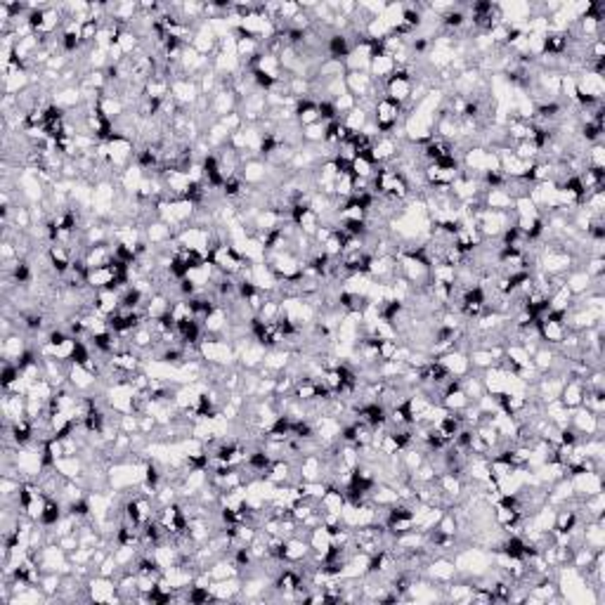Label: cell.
<instances>
[{"instance_id":"1","label":"cell","mask_w":605,"mask_h":605,"mask_svg":"<svg viewBox=\"0 0 605 605\" xmlns=\"http://www.w3.org/2000/svg\"><path fill=\"white\" fill-rule=\"evenodd\" d=\"M199 355L206 364H216V367H232L237 360V352L229 341H216V339H201L199 341Z\"/></svg>"},{"instance_id":"2","label":"cell","mask_w":605,"mask_h":605,"mask_svg":"<svg viewBox=\"0 0 605 605\" xmlns=\"http://www.w3.org/2000/svg\"><path fill=\"white\" fill-rule=\"evenodd\" d=\"M400 119H402V104H400L398 100L383 95V98L376 102V106H374V123H376L378 133H383V135L393 133Z\"/></svg>"},{"instance_id":"3","label":"cell","mask_w":605,"mask_h":605,"mask_svg":"<svg viewBox=\"0 0 605 605\" xmlns=\"http://www.w3.org/2000/svg\"><path fill=\"white\" fill-rule=\"evenodd\" d=\"M424 575L428 577L431 582H437V584H449V582L457 580L459 570H457V563L449 558H444V556H440V558H431L424 567Z\"/></svg>"},{"instance_id":"4","label":"cell","mask_w":605,"mask_h":605,"mask_svg":"<svg viewBox=\"0 0 605 605\" xmlns=\"http://www.w3.org/2000/svg\"><path fill=\"white\" fill-rule=\"evenodd\" d=\"M572 490H575L577 499H584V496L598 494L603 492V475L601 470H584V473L572 475Z\"/></svg>"},{"instance_id":"5","label":"cell","mask_w":605,"mask_h":605,"mask_svg":"<svg viewBox=\"0 0 605 605\" xmlns=\"http://www.w3.org/2000/svg\"><path fill=\"white\" fill-rule=\"evenodd\" d=\"M170 98L182 106H194L196 100L201 98L199 83L194 78H175L170 81Z\"/></svg>"},{"instance_id":"6","label":"cell","mask_w":605,"mask_h":605,"mask_svg":"<svg viewBox=\"0 0 605 605\" xmlns=\"http://www.w3.org/2000/svg\"><path fill=\"white\" fill-rule=\"evenodd\" d=\"M435 360L440 362L444 369H447L452 378H464V376H468V374H470L468 352H464V350H449V352H444V355L435 357Z\"/></svg>"},{"instance_id":"7","label":"cell","mask_w":605,"mask_h":605,"mask_svg":"<svg viewBox=\"0 0 605 605\" xmlns=\"http://www.w3.org/2000/svg\"><path fill=\"white\" fill-rule=\"evenodd\" d=\"M239 106V100L234 98V93L229 88H218L216 93H213L211 98V111L218 116V119H222V116L232 114V111H237Z\"/></svg>"},{"instance_id":"8","label":"cell","mask_w":605,"mask_h":605,"mask_svg":"<svg viewBox=\"0 0 605 605\" xmlns=\"http://www.w3.org/2000/svg\"><path fill=\"white\" fill-rule=\"evenodd\" d=\"M69 383H71V388L81 390V393H85V390L95 388V383L100 381L98 376H95L93 372H90L88 367H83V364H69V374H67Z\"/></svg>"},{"instance_id":"9","label":"cell","mask_w":605,"mask_h":605,"mask_svg":"<svg viewBox=\"0 0 605 605\" xmlns=\"http://www.w3.org/2000/svg\"><path fill=\"white\" fill-rule=\"evenodd\" d=\"M242 584L244 582H239V577H229V580H213L208 589L216 601H234L242 593Z\"/></svg>"},{"instance_id":"10","label":"cell","mask_w":605,"mask_h":605,"mask_svg":"<svg viewBox=\"0 0 605 605\" xmlns=\"http://www.w3.org/2000/svg\"><path fill=\"white\" fill-rule=\"evenodd\" d=\"M345 88H347V93L355 95L357 100L364 98V95H369V93H372V88H374L372 73H367V71H347L345 73Z\"/></svg>"},{"instance_id":"11","label":"cell","mask_w":605,"mask_h":605,"mask_svg":"<svg viewBox=\"0 0 605 605\" xmlns=\"http://www.w3.org/2000/svg\"><path fill=\"white\" fill-rule=\"evenodd\" d=\"M267 175H270V168L260 159H251V161L242 163V170H239V178L244 185H260L267 180Z\"/></svg>"},{"instance_id":"12","label":"cell","mask_w":605,"mask_h":605,"mask_svg":"<svg viewBox=\"0 0 605 605\" xmlns=\"http://www.w3.org/2000/svg\"><path fill=\"white\" fill-rule=\"evenodd\" d=\"M310 556V542L303 537H288L284 542V563H303Z\"/></svg>"},{"instance_id":"13","label":"cell","mask_w":605,"mask_h":605,"mask_svg":"<svg viewBox=\"0 0 605 605\" xmlns=\"http://www.w3.org/2000/svg\"><path fill=\"white\" fill-rule=\"evenodd\" d=\"M582 398H584V381L582 378H567L558 400L567 409H577V407H582Z\"/></svg>"},{"instance_id":"14","label":"cell","mask_w":605,"mask_h":605,"mask_svg":"<svg viewBox=\"0 0 605 605\" xmlns=\"http://www.w3.org/2000/svg\"><path fill=\"white\" fill-rule=\"evenodd\" d=\"M52 104H57L60 109L67 111V114H71V111H76L78 106L83 104L81 88H73V85H69V88H62L60 93L52 95Z\"/></svg>"},{"instance_id":"15","label":"cell","mask_w":605,"mask_h":605,"mask_svg":"<svg viewBox=\"0 0 605 605\" xmlns=\"http://www.w3.org/2000/svg\"><path fill=\"white\" fill-rule=\"evenodd\" d=\"M395 69H398V64H395L393 57L385 55V52H381V55L372 57V67H369V73H372L374 81L385 83L395 73Z\"/></svg>"},{"instance_id":"16","label":"cell","mask_w":605,"mask_h":605,"mask_svg":"<svg viewBox=\"0 0 605 605\" xmlns=\"http://www.w3.org/2000/svg\"><path fill=\"white\" fill-rule=\"evenodd\" d=\"M398 152H400V144L395 142V137L383 135L381 140L374 142V147H372V161H374V165H376V163H385V161H390V159L398 157Z\"/></svg>"},{"instance_id":"17","label":"cell","mask_w":605,"mask_h":605,"mask_svg":"<svg viewBox=\"0 0 605 605\" xmlns=\"http://www.w3.org/2000/svg\"><path fill=\"white\" fill-rule=\"evenodd\" d=\"M52 468H55L62 478L76 480V478H81V475L85 473V461L81 457H62V459H57V461L52 464Z\"/></svg>"},{"instance_id":"18","label":"cell","mask_w":605,"mask_h":605,"mask_svg":"<svg viewBox=\"0 0 605 605\" xmlns=\"http://www.w3.org/2000/svg\"><path fill=\"white\" fill-rule=\"evenodd\" d=\"M483 206L490 211H513V194L508 190H487L483 194Z\"/></svg>"},{"instance_id":"19","label":"cell","mask_w":605,"mask_h":605,"mask_svg":"<svg viewBox=\"0 0 605 605\" xmlns=\"http://www.w3.org/2000/svg\"><path fill=\"white\" fill-rule=\"evenodd\" d=\"M350 50H352V43L347 38V34H331L329 38H326V57H331V60L345 62Z\"/></svg>"},{"instance_id":"20","label":"cell","mask_w":605,"mask_h":605,"mask_svg":"<svg viewBox=\"0 0 605 605\" xmlns=\"http://www.w3.org/2000/svg\"><path fill=\"white\" fill-rule=\"evenodd\" d=\"M319 506H322V511H326V513H336V516H341V511H343V506H345V492L336 485H329L324 492V496L319 499Z\"/></svg>"},{"instance_id":"21","label":"cell","mask_w":605,"mask_h":605,"mask_svg":"<svg viewBox=\"0 0 605 605\" xmlns=\"http://www.w3.org/2000/svg\"><path fill=\"white\" fill-rule=\"evenodd\" d=\"M201 326H203V331H206V334H222V331H227V326H229L227 310H225L222 305H216V308H213V312L203 319Z\"/></svg>"},{"instance_id":"22","label":"cell","mask_w":605,"mask_h":605,"mask_svg":"<svg viewBox=\"0 0 605 605\" xmlns=\"http://www.w3.org/2000/svg\"><path fill=\"white\" fill-rule=\"evenodd\" d=\"M565 286L570 288L572 296L577 298V296H584L586 291H591V288H593V279L586 275L584 270H575V272H570V275H567Z\"/></svg>"},{"instance_id":"23","label":"cell","mask_w":605,"mask_h":605,"mask_svg":"<svg viewBox=\"0 0 605 605\" xmlns=\"http://www.w3.org/2000/svg\"><path fill=\"white\" fill-rule=\"evenodd\" d=\"M572 301H575V296H572V291L563 284V286H558L549 296V312H567V310L572 308Z\"/></svg>"},{"instance_id":"24","label":"cell","mask_w":605,"mask_h":605,"mask_svg":"<svg viewBox=\"0 0 605 605\" xmlns=\"http://www.w3.org/2000/svg\"><path fill=\"white\" fill-rule=\"evenodd\" d=\"M29 350V345H26L24 336H8V339H3V360H10V362H17L24 352Z\"/></svg>"},{"instance_id":"25","label":"cell","mask_w":605,"mask_h":605,"mask_svg":"<svg viewBox=\"0 0 605 605\" xmlns=\"http://www.w3.org/2000/svg\"><path fill=\"white\" fill-rule=\"evenodd\" d=\"M208 572H211L213 580H229V577H239V567L232 560V556H229V558L213 560V565H208Z\"/></svg>"},{"instance_id":"26","label":"cell","mask_w":605,"mask_h":605,"mask_svg":"<svg viewBox=\"0 0 605 605\" xmlns=\"http://www.w3.org/2000/svg\"><path fill=\"white\" fill-rule=\"evenodd\" d=\"M64 504L60 499H55V496H47L45 501V508H43V516H41V525H45V527H52V525L60 523V518L64 516L67 511H62Z\"/></svg>"},{"instance_id":"27","label":"cell","mask_w":605,"mask_h":605,"mask_svg":"<svg viewBox=\"0 0 605 605\" xmlns=\"http://www.w3.org/2000/svg\"><path fill=\"white\" fill-rule=\"evenodd\" d=\"M532 364L539 374H549L556 369V352L551 347H537L532 355Z\"/></svg>"},{"instance_id":"28","label":"cell","mask_w":605,"mask_h":605,"mask_svg":"<svg viewBox=\"0 0 605 605\" xmlns=\"http://www.w3.org/2000/svg\"><path fill=\"white\" fill-rule=\"evenodd\" d=\"M343 123H345V128L350 133H362L364 130V126H367L369 123V114L364 109H360V106H355V109L350 111V114H345L343 116Z\"/></svg>"},{"instance_id":"29","label":"cell","mask_w":605,"mask_h":605,"mask_svg":"<svg viewBox=\"0 0 605 605\" xmlns=\"http://www.w3.org/2000/svg\"><path fill=\"white\" fill-rule=\"evenodd\" d=\"M513 211H516L518 218H537V216H542V213H539V208L534 206L532 199H529L527 194L516 196V199H513Z\"/></svg>"},{"instance_id":"30","label":"cell","mask_w":605,"mask_h":605,"mask_svg":"<svg viewBox=\"0 0 605 605\" xmlns=\"http://www.w3.org/2000/svg\"><path fill=\"white\" fill-rule=\"evenodd\" d=\"M350 173H352V178L372 180V178H374V173H376V170H374V163L369 161V159H364V157H355V159H352V163H350Z\"/></svg>"},{"instance_id":"31","label":"cell","mask_w":605,"mask_h":605,"mask_svg":"<svg viewBox=\"0 0 605 605\" xmlns=\"http://www.w3.org/2000/svg\"><path fill=\"white\" fill-rule=\"evenodd\" d=\"M324 135H326V123L324 121H317V123H312V126L303 128V142H310V144L324 142Z\"/></svg>"},{"instance_id":"32","label":"cell","mask_w":605,"mask_h":605,"mask_svg":"<svg viewBox=\"0 0 605 605\" xmlns=\"http://www.w3.org/2000/svg\"><path fill=\"white\" fill-rule=\"evenodd\" d=\"M584 161H586L589 168H598V170H603V168H605V147H603L601 142H598V144H591V149H589V152H586Z\"/></svg>"},{"instance_id":"33","label":"cell","mask_w":605,"mask_h":605,"mask_svg":"<svg viewBox=\"0 0 605 605\" xmlns=\"http://www.w3.org/2000/svg\"><path fill=\"white\" fill-rule=\"evenodd\" d=\"M119 572H121V565L116 563L114 553L106 556V558L102 560L100 567H98V575H102V577H114V575H119Z\"/></svg>"},{"instance_id":"34","label":"cell","mask_w":605,"mask_h":605,"mask_svg":"<svg viewBox=\"0 0 605 605\" xmlns=\"http://www.w3.org/2000/svg\"><path fill=\"white\" fill-rule=\"evenodd\" d=\"M398 352H400V341H381V343H378L381 360H398Z\"/></svg>"},{"instance_id":"35","label":"cell","mask_w":605,"mask_h":605,"mask_svg":"<svg viewBox=\"0 0 605 605\" xmlns=\"http://www.w3.org/2000/svg\"><path fill=\"white\" fill-rule=\"evenodd\" d=\"M334 106H336V111H339V114H350V111L357 106V98H355V95H350V93H345V95H341V98L334 100Z\"/></svg>"},{"instance_id":"36","label":"cell","mask_w":605,"mask_h":605,"mask_svg":"<svg viewBox=\"0 0 605 605\" xmlns=\"http://www.w3.org/2000/svg\"><path fill=\"white\" fill-rule=\"evenodd\" d=\"M218 121H220L229 133H237V130H242V128L246 126L242 114H239V109L232 111V114H227V116H222V119H218Z\"/></svg>"}]
</instances>
